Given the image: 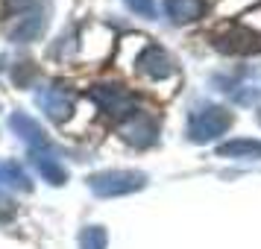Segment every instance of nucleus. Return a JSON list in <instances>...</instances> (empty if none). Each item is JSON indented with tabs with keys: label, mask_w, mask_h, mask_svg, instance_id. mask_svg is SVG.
Returning <instances> with one entry per match:
<instances>
[{
	"label": "nucleus",
	"mask_w": 261,
	"mask_h": 249,
	"mask_svg": "<svg viewBox=\"0 0 261 249\" xmlns=\"http://www.w3.org/2000/svg\"><path fill=\"white\" fill-rule=\"evenodd\" d=\"M147 185V176L138 173V170H103V173H94L88 179V188L94 190L97 197H126V193H135Z\"/></svg>",
	"instance_id": "nucleus-1"
},
{
	"label": "nucleus",
	"mask_w": 261,
	"mask_h": 249,
	"mask_svg": "<svg viewBox=\"0 0 261 249\" xmlns=\"http://www.w3.org/2000/svg\"><path fill=\"white\" fill-rule=\"evenodd\" d=\"M232 126V112H226L220 106H200L188 118V138L194 144H205L223 135Z\"/></svg>",
	"instance_id": "nucleus-2"
},
{
	"label": "nucleus",
	"mask_w": 261,
	"mask_h": 249,
	"mask_svg": "<svg viewBox=\"0 0 261 249\" xmlns=\"http://www.w3.org/2000/svg\"><path fill=\"white\" fill-rule=\"evenodd\" d=\"M88 97L100 106V112H106L109 118H115V120H132L138 115L135 97L126 88H120V85H94L88 91Z\"/></svg>",
	"instance_id": "nucleus-3"
},
{
	"label": "nucleus",
	"mask_w": 261,
	"mask_h": 249,
	"mask_svg": "<svg viewBox=\"0 0 261 249\" xmlns=\"http://www.w3.org/2000/svg\"><path fill=\"white\" fill-rule=\"evenodd\" d=\"M36 103L38 108L47 115L50 120H56V123H62V120H68V115L73 112V97L71 91L65 88V85L53 82V85H41L36 91Z\"/></svg>",
	"instance_id": "nucleus-4"
},
{
	"label": "nucleus",
	"mask_w": 261,
	"mask_h": 249,
	"mask_svg": "<svg viewBox=\"0 0 261 249\" xmlns=\"http://www.w3.org/2000/svg\"><path fill=\"white\" fill-rule=\"evenodd\" d=\"M9 126H12V132L27 144V150H30V153H38V150L53 147V144L47 141L44 129H41V123L33 120L30 115H24V112H12V115H9Z\"/></svg>",
	"instance_id": "nucleus-5"
},
{
	"label": "nucleus",
	"mask_w": 261,
	"mask_h": 249,
	"mask_svg": "<svg viewBox=\"0 0 261 249\" xmlns=\"http://www.w3.org/2000/svg\"><path fill=\"white\" fill-rule=\"evenodd\" d=\"M214 44H217V50H223V53H255L261 47V36L255 30H247V26L241 24L232 33L220 36Z\"/></svg>",
	"instance_id": "nucleus-6"
},
{
	"label": "nucleus",
	"mask_w": 261,
	"mask_h": 249,
	"mask_svg": "<svg viewBox=\"0 0 261 249\" xmlns=\"http://www.w3.org/2000/svg\"><path fill=\"white\" fill-rule=\"evenodd\" d=\"M138 71H141L144 76H150V79H165V76L173 73V59H170L159 44H150V47L138 56Z\"/></svg>",
	"instance_id": "nucleus-7"
},
{
	"label": "nucleus",
	"mask_w": 261,
	"mask_h": 249,
	"mask_svg": "<svg viewBox=\"0 0 261 249\" xmlns=\"http://www.w3.org/2000/svg\"><path fill=\"white\" fill-rule=\"evenodd\" d=\"M30 158H33V164H36V170L41 173V179H44V182L56 185V188L68 182V170L62 167L59 155H56V150H53V147H47V150H38V153H30Z\"/></svg>",
	"instance_id": "nucleus-8"
},
{
	"label": "nucleus",
	"mask_w": 261,
	"mask_h": 249,
	"mask_svg": "<svg viewBox=\"0 0 261 249\" xmlns=\"http://www.w3.org/2000/svg\"><path fill=\"white\" fill-rule=\"evenodd\" d=\"M120 135H123V141L132 144V147H150V144L155 141V135H159V126H155L153 118H147V115H135L132 120L123 123Z\"/></svg>",
	"instance_id": "nucleus-9"
},
{
	"label": "nucleus",
	"mask_w": 261,
	"mask_h": 249,
	"mask_svg": "<svg viewBox=\"0 0 261 249\" xmlns=\"http://www.w3.org/2000/svg\"><path fill=\"white\" fill-rule=\"evenodd\" d=\"M33 182L18 161H0V200L6 193H30Z\"/></svg>",
	"instance_id": "nucleus-10"
},
{
	"label": "nucleus",
	"mask_w": 261,
	"mask_h": 249,
	"mask_svg": "<svg viewBox=\"0 0 261 249\" xmlns=\"http://www.w3.org/2000/svg\"><path fill=\"white\" fill-rule=\"evenodd\" d=\"M205 9L202 0H165V12L173 24H188V21H197Z\"/></svg>",
	"instance_id": "nucleus-11"
},
{
	"label": "nucleus",
	"mask_w": 261,
	"mask_h": 249,
	"mask_svg": "<svg viewBox=\"0 0 261 249\" xmlns=\"http://www.w3.org/2000/svg\"><path fill=\"white\" fill-rule=\"evenodd\" d=\"M44 12L41 9H36V12H30L27 18H21L18 21V26L12 30V38L15 41H33V38H38L41 33H44Z\"/></svg>",
	"instance_id": "nucleus-12"
},
{
	"label": "nucleus",
	"mask_w": 261,
	"mask_h": 249,
	"mask_svg": "<svg viewBox=\"0 0 261 249\" xmlns=\"http://www.w3.org/2000/svg\"><path fill=\"white\" fill-rule=\"evenodd\" d=\"M217 153L226 155V158H261V141H252V138H238V141L220 144Z\"/></svg>",
	"instance_id": "nucleus-13"
},
{
	"label": "nucleus",
	"mask_w": 261,
	"mask_h": 249,
	"mask_svg": "<svg viewBox=\"0 0 261 249\" xmlns=\"http://www.w3.org/2000/svg\"><path fill=\"white\" fill-rule=\"evenodd\" d=\"M80 249H106V229L103 226H85L80 235Z\"/></svg>",
	"instance_id": "nucleus-14"
},
{
	"label": "nucleus",
	"mask_w": 261,
	"mask_h": 249,
	"mask_svg": "<svg viewBox=\"0 0 261 249\" xmlns=\"http://www.w3.org/2000/svg\"><path fill=\"white\" fill-rule=\"evenodd\" d=\"M126 3V9L135 15H141V18H155V3L153 0H123Z\"/></svg>",
	"instance_id": "nucleus-15"
},
{
	"label": "nucleus",
	"mask_w": 261,
	"mask_h": 249,
	"mask_svg": "<svg viewBox=\"0 0 261 249\" xmlns=\"http://www.w3.org/2000/svg\"><path fill=\"white\" fill-rule=\"evenodd\" d=\"M9 3H18V0H9Z\"/></svg>",
	"instance_id": "nucleus-16"
},
{
	"label": "nucleus",
	"mask_w": 261,
	"mask_h": 249,
	"mask_svg": "<svg viewBox=\"0 0 261 249\" xmlns=\"http://www.w3.org/2000/svg\"><path fill=\"white\" fill-rule=\"evenodd\" d=\"M258 120H261V112H258Z\"/></svg>",
	"instance_id": "nucleus-17"
}]
</instances>
